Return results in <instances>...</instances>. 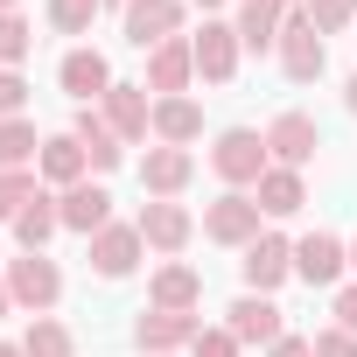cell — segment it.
Returning a JSON list of instances; mask_svg holds the SVG:
<instances>
[{
  "label": "cell",
  "instance_id": "9c48e42d",
  "mask_svg": "<svg viewBox=\"0 0 357 357\" xmlns=\"http://www.w3.org/2000/svg\"><path fill=\"white\" fill-rule=\"evenodd\" d=\"M315 140H322V133H315V119H308V112H280V119L266 126V154H280L287 168H301V161L315 154Z\"/></svg>",
  "mask_w": 357,
  "mask_h": 357
},
{
  "label": "cell",
  "instance_id": "277c9868",
  "mask_svg": "<svg viewBox=\"0 0 357 357\" xmlns=\"http://www.w3.org/2000/svg\"><path fill=\"white\" fill-rule=\"evenodd\" d=\"M175 29H183V8H175V0H126V43L133 50H161Z\"/></svg>",
  "mask_w": 357,
  "mask_h": 357
},
{
  "label": "cell",
  "instance_id": "603a6c76",
  "mask_svg": "<svg viewBox=\"0 0 357 357\" xmlns=\"http://www.w3.org/2000/svg\"><path fill=\"white\" fill-rule=\"evenodd\" d=\"M56 225H63V204H50V197H36V204H29V211H22V218H15V238H22V245H29V252H43V245H50V231H56Z\"/></svg>",
  "mask_w": 357,
  "mask_h": 357
},
{
  "label": "cell",
  "instance_id": "f6af8a7d",
  "mask_svg": "<svg viewBox=\"0 0 357 357\" xmlns=\"http://www.w3.org/2000/svg\"><path fill=\"white\" fill-rule=\"evenodd\" d=\"M119 8H126V0H119Z\"/></svg>",
  "mask_w": 357,
  "mask_h": 357
},
{
  "label": "cell",
  "instance_id": "9a60e30c",
  "mask_svg": "<svg viewBox=\"0 0 357 357\" xmlns=\"http://www.w3.org/2000/svg\"><path fill=\"white\" fill-rule=\"evenodd\" d=\"M294 273H301L308 287H329V280L343 273V245H336L329 231H315V238H301V245H294Z\"/></svg>",
  "mask_w": 357,
  "mask_h": 357
},
{
  "label": "cell",
  "instance_id": "7402d4cb",
  "mask_svg": "<svg viewBox=\"0 0 357 357\" xmlns=\"http://www.w3.org/2000/svg\"><path fill=\"white\" fill-rule=\"evenodd\" d=\"M204 301V280L190 266H161L154 273V308H197Z\"/></svg>",
  "mask_w": 357,
  "mask_h": 357
},
{
  "label": "cell",
  "instance_id": "2e32d148",
  "mask_svg": "<svg viewBox=\"0 0 357 357\" xmlns=\"http://www.w3.org/2000/svg\"><path fill=\"white\" fill-rule=\"evenodd\" d=\"M190 168H197V161H190V147H154V154L140 161V183H147L154 197H175V190L190 183Z\"/></svg>",
  "mask_w": 357,
  "mask_h": 357
},
{
  "label": "cell",
  "instance_id": "60d3db41",
  "mask_svg": "<svg viewBox=\"0 0 357 357\" xmlns=\"http://www.w3.org/2000/svg\"><path fill=\"white\" fill-rule=\"evenodd\" d=\"M0 15H15V0H0Z\"/></svg>",
  "mask_w": 357,
  "mask_h": 357
},
{
  "label": "cell",
  "instance_id": "7bdbcfd3",
  "mask_svg": "<svg viewBox=\"0 0 357 357\" xmlns=\"http://www.w3.org/2000/svg\"><path fill=\"white\" fill-rule=\"evenodd\" d=\"M245 8H259V0H245Z\"/></svg>",
  "mask_w": 357,
  "mask_h": 357
},
{
  "label": "cell",
  "instance_id": "d6986e66",
  "mask_svg": "<svg viewBox=\"0 0 357 357\" xmlns=\"http://www.w3.org/2000/svg\"><path fill=\"white\" fill-rule=\"evenodd\" d=\"M77 147H84V161L91 168H119V133H112V119H98V112H77Z\"/></svg>",
  "mask_w": 357,
  "mask_h": 357
},
{
  "label": "cell",
  "instance_id": "4316f807",
  "mask_svg": "<svg viewBox=\"0 0 357 357\" xmlns=\"http://www.w3.org/2000/svg\"><path fill=\"white\" fill-rule=\"evenodd\" d=\"M29 204H36V183L22 168H8V175H0V218H22Z\"/></svg>",
  "mask_w": 357,
  "mask_h": 357
},
{
  "label": "cell",
  "instance_id": "6da1fadb",
  "mask_svg": "<svg viewBox=\"0 0 357 357\" xmlns=\"http://www.w3.org/2000/svg\"><path fill=\"white\" fill-rule=\"evenodd\" d=\"M211 168L225 175V183H259V175H266V140H259V133H245V126H231V133H218Z\"/></svg>",
  "mask_w": 357,
  "mask_h": 357
},
{
  "label": "cell",
  "instance_id": "52a82bcc",
  "mask_svg": "<svg viewBox=\"0 0 357 357\" xmlns=\"http://www.w3.org/2000/svg\"><path fill=\"white\" fill-rule=\"evenodd\" d=\"M204 322L190 308H147L140 315V350H175V343H197Z\"/></svg>",
  "mask_w": 357,
  "mask_h": 357
},
{
  "label": "cell",
  "instance_id": "f1b7e54d",
  "mask_svg": "<svg viewBox=\"0 0 357 357\" xmlns=\"http://www.w3.org/2000/svg\"><path fill=\"white\" fill-rule=\"evenodd\" d=\"M91 15H98V0H50V22H56L63 36H84Z\"/></svg>",
  "mask_w": 357,
  "mask_h": 357
},
{
  "label": "cell",
  "instance_id": "ffe728a7",
  "mask_svg": "<svg viewBox=\"0 0 357 357\" xmlns=\"http://www.w3.org/2000/svg\"><path fill=\"white\" fill-rule=\"evenodd\" d=\"M154 133H161L168 147H183V140L204 133V112H197L190 98H161V105H154Z\"/></svg>",
  "mask_w": 357,
  "mask_h": 357
},
{
  "label": "cell",
  "instance_id": "e575fe53",
  "mask_svg": "<svg viewBox=\"0 0 357 357\" xmlns=\"http://www.w3.org/2000/svg\"><path fill=\"white\" fill-rule=\"evenodd\" d=\"M336 329H350V336H357V287H343V294H336Z\"/></svg>",
  "mask_w": 357,
  "mask_h": 357
},
{
  "label": "cell",
  "instance_id": "d590c367",
  "mask_svg": "<svg viewBox=\"0 0 357 357\" xmlns=\"http://www.w3.org/2000/svg\"><path fill=\"white\" fill-rule=\"evenodd\" d=\"M273 357H315V343H301V336H280V343H273Z\"/></svg>",
  "mask_w": 357,
  "mask_h": 357
},
{
  "label": "cell",
  "instance_id": "f35d334b",
  "mask_svg": "<svg viewBox=\"0 0 357 357\" xmlns=\"http://www.w3.org/2000/svg\"><path fill=\"white\" fill-rule=\"evenodd\" d=\"M0 357H29V350H15V343H0Z\"/></svg>",
  "mask_w": 357,
  "mask_h": 357
},
{
  "label": "cell",
  "instance_id": "e0dca14e",
  "mask_svg": "<svg viewBox=\"0 0 357 357\" xmlns=\"http://www.w3.org/2000/svg\"><path fill=\"white\" fill-rule=\"evenodd\" d=\"M63 91H70V98H105V91H112L105 56H98V50H70V56H63Z\"/></svg>",
  "mask_w": 357,
  "mask_h": 357
},
{
  "label": "cell",
  "instance_id": "836d02e7",
  "mask_svg": "<svg viewBox=\"0 0 357 357\" xmlns=\"http://www.w3.org/2000/svg\"><path fill=\"white\" fill-rule=\"evenodd\" d=\"M22 98H29V84H22L15 70H0V119H15V112H22Z\"/></svg>",
  "mask_w": 357,
  "mask_h": 357
},
{
  "label": "cell",
  "instance_id": "cb8c5ba5",
  "mask_svg": "<svg viewBox=\"0 0 357 357\" xmlns=\"http://www.w3.org/2000/svg\"><path fill=\"white\" fill-rule=\"evenodd\" d=\"M43 175H50V183H70V190H77V175H84V147H77V133L43 140Z\"/></svg>",
  "mask_w": 357,
  "mask_h": 357
},
{
  "label": "cell",
  "instance_id": "7a4b0ae2",
  "mask_svg": "<svg viewBox=\"0 0 357 357\" xmlns=\"http://www.w3.org/2000/svg\"><path fill=\"white\" fill-rule=\"evenodd\" d=\"M280 63H287L294 84H315V77H322L329 56H322V36H315L308 15H287V22H280Z\"/></svg>",
  "mask_w": 357,
  "mask_h": 357
},
{
  "label": "cell",
  "instance_id": "5b68a950",
  "mask_svg": "<svg viewBox=\"0 0 357 357\" xmlns=\"http://www.w3.org/2000/svg\"><path fill=\"white\" fill-rule=\"evenodd\" d=\"M204 231H211L218 245H252V238H259V204H252V197H218L211 218H204Z\"/></svg>",
  "mask_w": 357,
  "mask_h": 357
},
{
  "label": "cell",
  "instance_id": "83f0119b",
  "mask_svg": "<svg viewBox=\"0 0 357 357\" xmlns=\"http://www.w3.org/2000/svg\"><path fill=\"white\" fill-rule=\"evenodd\" d=\"M22 350H29V357H70V329H63V322H36Z\"/></svg>",
  "mask_w": 357,
  "mask_h": 357
},
{
  "label": "cell",
  "instance_id": "30bf717a",
  "mask_svg": "<svg viewBox=\"0 0 357 357\" xmlns=\"http://www.w3.org/2000/svg\"><path fill=\"white\" fill-rule=\"evenodd\" d=\"M238 343H280L287 329H280V308L266 301V294H245V301H231V322H225Z\"/></svg>",
  "mask_w": 357,
  "mask_h": 357
},
{
  "label": "cell",
  "instance_id": "484cf974",
  "mask_svg": "<svg viewBox=\"0 0 357 357\" xmlns=\"http://www.w3.org/2000/svg\"><path fill=\"white\" fill-rule=\"evenodd\" d=\"M29 154H36V126H29V119H0V175L22 168Z\"/></svg>",
  "mask_w": 357,
  "mask_h": 357
},
{
  "label": "cell",
  "instance_id": "4fadbf2b",
  "mask_svg": "<svg viewBox=\"0 0 357 357\" xmlns=\"http://www.w3.org/2000/svg\"><path fill=\"white\" fill-rule=\"evenodd\" d=\"M190 70H197V43H183V36H168V43L154 50V63H147V84L175 98V91L190 84Z\"/></svg>",
  "mask_w": 357,
  "mask_h": 357
},
{
  "label": "cell",
  "instance_id": "8992f818",
  "mask_svg": "<svg viewBox=\"0 0 357 357\" xmlns=\"http://www.w3.org/2000/svg\"><path fill=\"white\" fill-rule=\"evenodd\" d=\"M238 266H245V287L266 294V287H280V280L294 273V245H287V238H252Z\"/></svg>",
  "mask_w": 357,
  "mask_h": 357
},
{
  "label": "cell",
  "instance_id": "4dcf8cb0",
  "mask_svg": "<svg viewBox=\"0 0 357 357\" xmlns=\"http://www.w3.org/2000/svg\"><path fill=\"white\" fill-rule=\"evenodd\" d=\"M29 43H36V36H29V22H22V15H0V63H22V56H29Z\"/></svg>",
  "mask_w": 357,
  "mask_h": 357
},
{
  "label": "cell",
  "instance_id": "7c38bea8",
  "mask_svg": "<svg viewBox=\"0 0 357 357\" xmlns=\"http://www.w3.org/2000/svg\"><path fill=\"white\" fill-rule=\"evenodd\" d=\"M140 231H126V225H105L98 238H91V266L105 273V280H119V273H133V259H140Z\"/></svg>",
  "mask_w": 357,
  "mask_h": 357
},
{
  "label": "cell",
  "instance_id": "3957f363",
  "mask_svg": "<svg viewBox=\"0 0 357 357\" xmlns=\"http://www.w3.org/2000/svg\"><path fill=\"white\" fill-rule=\"evenodd\" d=\"M8 294H15L22 308H50V301L63 294V273H56L43 252H22V259L8 266Z\"/></svg>",
  "mask_w": 357,
  "mask_h": 357
},
{
  "label": "cell",
  "instance_id": "ac0fdd59",
  "mask_svg": "<svg viewBox=\"0 0 357 357\" xmlns=\"http://www.w3.org/2000/svg\"><path fill=\"white\" fill-rule=\"evenodd\" d=\"M105 119H112V133H119V140H140V133L154 126V112H147L140 84H112V91H105Z\"/></svg>",
  "mask_w": 357,
  "mask_h": 357
},
{
  "label": "cell",
  "instance_id": "f546056e",
  "mask_svg": "<svg viewBox=\"0 0 357 357\" xmlns=\"http://www.w3.org/2000/svg\"><path fill=\"white\" fill-rule=\"evenodd\" d=\"M308 22H315V36H329V29H343L350 15H357V0H308V8H301Z\"/></svg>",
  "mask_w": 357,
  "mask_h": 357
},
{
  "label": "cell",
  "instance_id": "1f68e13d",
  "mask_svg": "<svg viewBox=\"0 0 357 357\" xmlns=\"http://www.w3.org/2000/svg\"><path fill=\"white\" fill-rule=\"evenodd\" d=\"M190 350H197V357H238V336H231V329H204Z\"/></svg>",
  "mask_w": 357,
  "mask_h": 357
},
{
  "label": "cell",
  "instance_id": "d6a6232c",
  "mask_svg": "<svg viewBox=\"0 0 357 357\" xmlns=\"http://www.w3.org/2000/svg\"><path fill=\"white\" fill-rule=\"evenodd\" d=\"M315 357H357V336L350 329H322L315 336Z\"/></svg>",
  "mask_w": 357,
  "mask_h": 357
},
{
  "label": "cell",
  "instance_id": "44dd1931",
  "mask_svg": "<svg viewBox=\"0 0 357 357\" xmlns=\"http://www.w3.org/2000/svg\"><path fill=\"white\" fill-rule=\"evenodd\" d=\"M301 204H308V197H301V175H294V168H266V175H259V211H266V218H287V211H301Z\"/></svg>",
  "mask_w": 357,
  "mask_h": 357
},
{
  "label": "cell",
  "instance_id": "8fae6325",
  "mask_svg": "<svg viewBox=\"0 0 357 357\" xmlns=\"http://www.w3.org/2000/svg\"><path fill=\"white\" fill-rule=\"evenodd\" d=\"M56 204H63V225H70V231H84V238H98V231H105V218H112V197H105L98 183H77V190H63Z\"/></svg>",
  "mask_w": 357,
  "mask_h": 357
},
{
  "label": "cell",
  "instance_id": "d4e9b609",
  "mask_svg": "<svg viewBox=\"0 0 357 357\" xmlns=\"http://www.w3.org/2000/svg\"><path fill=\"white\" fill-rule=\"evenodd\" d=\"M238 43H245V50L280 43V0H259V8H245V15H238Z\"/></svg>",
  "mask_w": 357,
  "mask_h": 357
},
{
  "label": "cell",
  "instance_id": "8d00e7d4",
  "mask_svg": "<svg viewBox=\"0 0 357 357\" xmlns=\"http://www.w3.org/2000/svg\"><path fill=\"white\" fill-rule=\"evenodd\" d=\"M343 105H350V112H357V77H350V91H343Z\"/></svg>",
  "mask_w": 357,
  "mask_h": 357
},
{
  "label": "cell",
  "instance_id": "74e56055",
  "mask_svg": "<svg viewBox=\"0 0 357 357\" xmlns=\"http://www.w3.org/2000/svg\"><path fill=\"white\" fill-rule=\"evenodd\" d=\"M8 301H15V294H8V280H0V315H8Z\"/></svg>",
  "mask_w": 357,
  "mask_h": 357
},
{
  "label": "cell",
  "instance_id": "ab89813d",
  "mask_svg": "<svg viewBox=\"0 0 357 357\" xmlns=\"http://www.w3.org/2000/svg\"><path fill=\"white\" fill-rule=\"evenodd\" d=\"M197 8H204V15H211V8H225V0H197Z\"/></svg>",
  "mask_w": 357,
  "mask_h": 357
},
{
  "label": "cell",
  "instance_id": "5bb4252c",
  "mask_svg": "<svg viewBox=\"0 0 357 357\" xmlns=\"http://www.w3.org/2000/svg\"><path fill=\"white\" fill-rule=\"evenodd\" d=\"M133 231H140L147 245H161V252H183V245H190V211H183V204H147Z\"/></svg>",
  "mask_w": 357,
  "mask_h": 357
},
{
  "label": "cell",
  "instance_id": "ba28073f",
  "mask_svg": "<svg viewBox=\"0 0 357 357\" xmlns=\"http://www.w3.org/2000/svg\"><path fill=\"white\" fill-rule=\"evenodd\" d=\"M197 70H204L211 84H231V70H238V29L204 22V36H197Z\"/></svg>",
  "mask_w": 357,
  "mask_h": 357
},
{
  "label": "cell",
  "instance_id": "ee69618b",
  "mask_svg": "<svg viewBox=\"0 0 357 357\" xmlns=\"http://www.w3.org/2000/svg\"><path fill=\"white\" fill-rule=\"evenodd\" d=\"M280 8H294V0H280Z\"/></svg>",
  "mask_w": 357,
  "mask_h": 357
},
{
  "label": "cell",
  "instance_id": "b9f144b4",
  "mask_svg": "<svg viewBox=\"0 0 357 357\" xmlns=\"http://www.w3.org/2000/svg\"><path fill=\"white\" fill-rule=\"evenodd\" d=\"M350 266H357V245H350Z\"/></svg>",
  "mask_w": 357,
  "mask_h": 357
}]
</instances>
